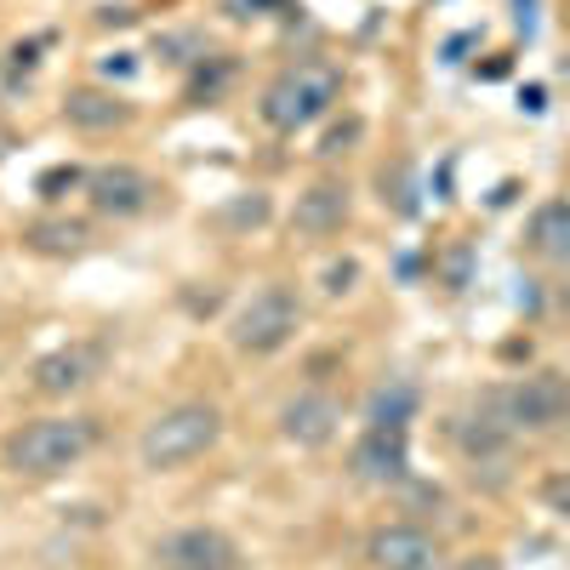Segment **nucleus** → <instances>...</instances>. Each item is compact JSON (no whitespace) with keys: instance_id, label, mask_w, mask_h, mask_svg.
Masks as SVG:
<instances>
[{"instance_id":"nucleus-8","label":"nucleus","mask_w":570,"mask_h":570,"mask_svg":"<svg viewBox=\"0 0 570 570\" xmlns=\"http://www.w3.org/2000/svg\"><path fill=\"white\" fill-rule=\"evenodd\" d=\"M160 559H166V570H240V548H234V537H223L217 525L171 531L160 542Z\"/></svg>"},{"instance_id":"nucleus-16","label":"nucleus","mask_w":570,"mask_h":570,"mask_svg":"<svg viewBox=\"0 0 570 570\" xmlns=\"http://www.w3.org/2000/svg\"><path fill=\"white\" fill-rule=\"evenodd\" d=\"M416 411V394L411 389H394V394H376L371 400V422H411Z\"/></svg>"},{"instance_id":"nucleus-17","label":"nucleus","mask_w":570,"mask_h":570,"mask_svg":"<svg viewBox=\"0 0 570 570\" xmlns=\"http://www.w3.org/2000/svg\"><path fill=\"white\" fill-rule=\"evenodd\" d=\"M542 502H548L559 519H570V473H553V480L542 485Z\"/></svg>"},{"instance_id":"nucleus-5","label":"nucleus","mask_w":570,"mask_h":570,"mask_svg":"<svg viewBox=\"0 0 570 570\" xmlns=\"http://www.w3.org/2000/svg\"><path fill=\"white\" fill-rule=\"evenodd\" d=\"M497 411H502L508 428H553L570 411V383H564V376H553V371L519 376L513 389L497 394Z\"/></svg>"},{"instance_id":"nucleus-19","label":"nucleus","mask_w":570,"mask_h":570,"mask_svg":"<svg viewBox=\"0 0 570 570\" xmlns=\"http://www.w3.org/2000/svg\"><path fill=\"white\" fill-rule=\"evenodd\" d=\"M75 183H80V171H75V166H58V171H46V177H40L46 195H58V188H75Z\"/></svg>"},{"instance_id":"nucleus-12","label":"nucleus","mask_w":570,"mask_h":570,"mask_svg":"<svg viewBox=\"0 0 570 570\" xmlns=\"http://www.w3.org/2000/svg\"><path fill=\"white\" fill-rule=\"evenodd\" d=\"M63 120L80 126V131H115V126L131 120V109H126V98H115L104 86H80L63 98Z\"/></svg>"},{"instance_id":"nucleus-20","label":"nucleus","mask_w":570,"mask_h":570,"mask_svg":"<svg viewBox=\"0 0 570 570\" xmlns=\"http://www.w3.org/2000/svg\"><path fill=\"white\" fill-rule=\"evenodd\" d=\"M456 570H502V559H491V553H480V559H462Z\"/></svg>"},{"instance_id":"nucleus-7","label":"nucleus","mask_w":570,"mask_h":570,"mask_svg":"<svg viewBox=\"0 0 570 570\" xmlns=\"http://www.w3.org/2000/svg\"><path fill=\"white\" fill-rule=\"evenodd\" d=\"M405 468H411L405 422H371L365 440L354 445V473L365 485H394V480H405Z\"/></svg>"},{"instance_id":"nucleus-14","label":"nucleus","mask_w":570,"mask_h":570,"mask_svg":"<svg viewBox=\"0 0 570 570\" xmlns=\"http://www.w3.org/2000/svg\"><path fill=\"white\" fill-rule=\"evenodd\" d=\"M531 240H537V252H542V257L570 263V200H548V206L537 212Z\"/></svg>"},{"instance_id":"nucleus-6","label":"nucleus","mask_w":570,"mask_h":570,"mask_svg":"<svg viewBox=\"0 0 570 570\" xmlns=\"http://www.w3.org/2000/svg\"><path fill=\"white\" fill-rule=\"evenodd\" d=\"M86 195H91V212H104V217H115V223H126V217H142L155 206V177L149 171H137V166H126V160H115V166H98L86 177Z\"/></svg>"},{"instance_id":"nucleus-1","label":"nucleus","mask_w":570,"mask_h":570,"mask_svg":"<svg viewBox=\"0 0 570 570\" xmlns=\"http://www.w3.org/2000/svg\"><path fill=\"white\" fill-rule=\"evenodd\" d=\"M91 445H98V422L91 416H35V422L12 428L0 456H7L12 473L52 480V473H69L75 462H86Z\"/></svg>"},{"instance_id":"nucleus-4","label":"nucleus","mask_w":570,"mask_h":570,"mask_svg":"<svg viewBox=\"0 0 570 570\" xmlns=\"http://www.w3.org/2000/svg\"><path fill=\"white\" fill-rule=\"evenodd\" d=\"M297 325H303V303L297 292H285V285H263V292L234 314V348L240 354H279L285 343L297 337Z\"/></svg>"},{"instance_id":"nucleus-11","label":"nucleus","mask_w":570,"mask_h":570,"mask_svg":"<svg viewBox=\"0 0 570 570\" xmlns=\"http://www.w3.org/2000/svg\"><path fill=\"white\" fill-rule=\"evenodd\" d=\"M91 371H98V348L75 343V348H58L35 365V389L40 394H75L80 383H91Z\"/></svg>"},{"instance_id":"nucleus-3","label":"nucleus","mask_w":570,"mask_h":570,"mask_svg":"<svg viewBox=\"0 0 570 570\" xmlns=\"http://www.w3.org/2000/svg\"><path fill=\"white\" fill-rule=\"evenodd\" d=\"M217 440H223V416H217V405H206V400H183V405L160 411L149 428H142L137 456H142V468L171 473V468H183V462L206 456Z\"/></svg>"},{"instance_id":"nucleus-13","label":"nucleus","mask_w":570,"mask_h":570,"mask_svg":"<svg viewBox=\"0 0 570 570\" xmlns=\"http://www.w3.org/2000/svg\"><path fill=\"white\" fill-rule=\"evenodd\" d=\"M292 223L303 234H337L348 223V183H314L308 195H297Z\"/></svg>"},{"instance_id":"nucleus-9","label":"nucleus","mask_w":570,"mask_h":570,"mask_svg":"<svg viewBox=\"0 0 570 570\" xmlns=\"http://www.w3.org/2000/svg\"><path fill=\"white\" fill-rule=\"evenodd\" d=\"M337 422H343V405L331 394H297L279 411V434L292 445H303V451H320V445L337 440Z\"/></svg>"},{"instance_id":"nucleus-10","label":"nucleus","mask_w":570,"mask_h":570,"mask_svg":"<svg viewBox=\"0 0 570 570\" xmlns=\"http://www.w3.org/2000/svg\"><path fill=\"white\" fill-rule=\"evenodd\" d=\"M365 553H371L376 570H434L440 542L428 537L422 525H383V531H371Z\"/></svg>"},{"instance_id":"nucleus-15","label":"nucleus","mask_w":570,"mask_h":570,"mask_svg":"<svg viewBox=\"0 0 570 570\" xmlns=\"http://www.w3.org/2000/svg\"><path fill=\"white\" fill-rule=\"evenodd\" d=\"M23 240H29L35 252H80V246H86V223L40 217V223H29V234H23Z\"/></svg>"},{"instance_id":"nucleus-2","label":"nucleus","mask_w":570,"mask_h":570,"mask_svg":"<svg viewBox=\"0 0 570 570\" xmlns=\"http://www.w3.org/2000/svg\"><path fill=\"white\" fill-rule=\"evenodd\" d=\"M343 98V69L325 63V58H303V63H285L268 86H263V120L285 137L308 131L320 115H331V104Z\"/></svg>"},{"instance_id":"nucleus-18","label":"nucleus","mask_w":570,"mask_h":570,"mask_svg":"<svg viewBox=\"0 0 570 570\" xmlns=\"http://www.w3.org/2000/svg\"><path fill=\"white\" fill-rule=\"evenodd\" d=\"M360 131H365L360 120H343V126H331V131H325V142H320V155H343V149H348V142H354Z\"/></svg>"}]
</instances>
